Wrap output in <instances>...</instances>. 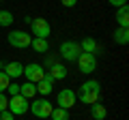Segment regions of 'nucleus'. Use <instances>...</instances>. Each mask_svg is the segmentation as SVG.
Returning a JSON list of instances; mask_svg holds the SVG:
<instances>
[{"instance_id": "f257e3e1", "label": "nucleus", "mask_w": 129, "mask_h": 120, "mask_svg": "<svg viewBox=\"0 0 129 120\" xmlns=\"http://www.w3.org/2000/svg\"><path fill=\"white\" fill-rule=\"evenodd\" d=\"M7 41H9V45L17 47V49H26V47H30V34L24 32V30H13V32L7 34Z\"/></svg>"}, {"instance_id": "f03ea898", "label": "nucleus", "mask_w": 129, "mask_h": 120, "mask_svg": "<svg viewBox=\"0 0 129 120\" xmlns=\"http://www.w3.org/2000/svg\"><path fill=\"white\" fill-rule=\"evenodd\" d=\"M28 107H30L28 99H24L22 94H13V97L9 99V107H7V109H9L13 116H22V114L28 111Z\"/></svg>"}, {"instance_id": "7ed1b4c3", "label": "nucleus", "mask_w": 129, "mask_h": 120, "mask_svg": "<svg viewBox=\"0 0 129 120\" xmlns=\"http://www.w3.org/2000/svg\"><path fill=\"white\" fill-rule=\"evenodd\" d=\"M80 54H82L80 43H75V41H64V43H60V56H62L64 60L73 62V60H78Z\"/></svg>"}, {"instance_id": "20e7f679", "label": "nucleus", "mask_w": 129, "mask_h": 120, "mask_svg": "<svg viewBox=\"0 0 129 120\" xmlns=\"http://www.w3.org/2000/svg\"><path fill=\"white\" fill-rule=\"evenodd\" d=\"M52 109H54V107H52V103L47 101V99H39V101H32L30 103V111L35 116H37V118H50V114H52Z\"/></svg>"}, {"instance_id": "39448f33", "label": "nucleus", "mask_w": 129, "mask_h": 120, "mask_svg": "<svg viewBox=\"0 0 129 120\" xmlns=\"http://www.w3.org/2000/svg\"><path fill=\"white\" fill-rule=\"evenodd\" d=\"M30 28H32V34L39 37V39H47V34L52 32L47 19H43V17H32L30 19Z\"/></svg>"}, {"instance_id": "423d86ee", "label": "nucleus", "mask_w": 129, "mask_h": 120, "mask_svg": "<svg viewBox=\"0 0 129 120\" xmlns=\"http://www.w3.org/2000/svg\"><path fill=\"white\" fill-rule=\"evenodd\" d=\"M75 62L80 65V71H82V73H86V75H90L92 71L97 69V58H95L92 54H86V51H82V54L78 56V60H75Z\"/></svg>"}, {"instance_id": "0eeeda50", "label": "nucleus", "mask_w": 129, "mask_h": 120, "mask_svg": "<svg viewBox=\"0 0 129 120\" xmlns=\"http://www.w3.org/2000/svg\"><path fill=\"white\" fill-rule=\"evenodd\" d=\"M75 92L73 90H69V88H64V90H60L58 94H56V103H58V107H62V109H71V107L75 105Z\"/></svg>"}, {"instance_id": "6e6552de", "label": "nucleus", "mask_w": 129, "mask_h": 120, "mask_svg": "<svg viewBox=\"0 0 129 120\" xmlns=\"http://www.w3.org/2000/svg\"><path fill=\"white\" fill-rule=\"evenodd\" d=\"M22 75H26L28 82L37 84L39 79H43V75H45V69H43L41 65H37V62H30L28 67H24V73H22Z\"/></svg>"}, {"instance_id": "1a4fd4ad", "label": "nucleus", "mask_w": 129, "mask_h": 120, "mask_svg": "<svg viewBox=\"0 0 129 120\" xmlns=\"http://www.w3.org/2000/svg\"><path fill=\"white\" fill-rule=\"evenodd\" d=\"M35 86H37V92H39V94L47 97V94H50L52 90H54V79H52L50 75H43V79H39V82L35 84Z\"/></svg>"}, {"instance_id": "9d476101", "label": "nucleus", "mask_w": 129, "mask_h": 120, "mask_svg": "<svg viewBox=\"0 0 129 120\" xmlns=\"http://www.w3.org/2000/svg\"><path fill=\"white\" fill-rule=\"evenodd\" d=\"M80 49H82V51H86V54H92V56H95L97 51H101V47L97 45V41H95L92 37H86L82 43H80Z\"/></svg>"}, {"instance_id": "9b49d317", "label": "nucleus", "mask_w": 129, "mask_h": 120, "mask_svg": "<svg viewBox=\"0 0 129 120\" xmlns=\"http://www.w3.org/2000/svg\"><path fill=\"white\" fill-rule=\"evenodd\" d=\"M2 69H5V75L9 79H15V77H19V75L24 73V67L19 65V62H9V65L2 67Z\"/></svg>"}, {"instance_id": "f8f14e48", "label": "nucleus", "mask_w": 129, "mask_h": 120, "mask_svg": "<svg viewBox=\"0 0 129 120\" xmlns=\"http://www.w3.org/2000/svg\"><path fill=\"white\" fill-rule=\"evenodd\" d=\"M19 94H22L24 99H28V101H30V99L35 97V94H37V86H35V84H32V82L19 84Z\"/></svg>"}, {"instance_id": "ddd939ff", "label": "nucleus", "mask_w": 129, "mask_h": 120, "mask_svg": "<svg viewBox=\"0 0 129 120\" xmlns=\"http://www.w3.org/2000/svg\"><path fill=\"white\" fill-rule=\"evenodd\" d=\"M116 22H118L120 28H129V9H127V5L118 7V11H116Z\"/></svg>"}, {"instance_id": "4468645a", "label": "nucleus", "mask_w": 129, "mask_h": 120, "mask_svg": "<svg viewBox=\"0 0 129 120\" xmlns=\"http://www.w3.org/2000/svg\"><path fill=\"white\" fill-rule=\"evenodd\" d=\"M112 39H114V43H118V45H127L129 43V28H116Z\"/></svg>"}, {"instance_id": "2eb2a0df", "label": "nucleus", "mask_w": 129, "mask_h": 120, "mask_svg": "<svg viewBox=\"0 0 129 120\" xmlns=\"http://www.w3.org/2000/svg\"><path fill=\"white\" fill-rule=\"evenodd\" d=\"M47 75H50L52 79H64L67 77V69H64L62 65H58V62H54V65L50 67V73Z\"/></svg>"}, {"instance_id": "dca6fc26", "label": "nucleus", "mask_w": 129, "mask_h": 120, "mask_svg": "<svg viewBox=\"0 0 129 120\" xmlns=\"http://www.w3.org/2000/svg\"><path fill=\"white\" fill-rule=\"evenodd\" d=\"M90 116H92V120H106L108 109L101 103H95V105H90Z\"/></svg>"}, {"instance_id": "f3484780", "label": "nucleus", "mask_w": 129, "mask_h": 120, "mask_svg": "<svg viewBox=\"0 0 129 120\" xmlns=\"http://www.w3.org/2000/svg\"><path fill=\"white\" fill-rule=\"evenodd\" d=\"M80 101H82V103H88V105H95V103H99V92L80 90Z\"/></svg>"}, {"instance_id": "a211bd4d", "label": "nucleus", "mask_w": 129, "mask_h": 120, "mask_svg": "<svg viewBox=\"0 0 129 120\" xmlns=\"http://www.w3.org/2000/svg\"><path fill=\"white\" fill-rule=\"evenodd\" d=\"M30 45H32V49L35 51H39V54H45L47 49H50V45H47V39H39V37H35L30 41Z\"/></svg>"}, {"instance_id": "6ab92c4d", "label": "nucleus", "mask_w": 129, "mask_h": 120, "mask_svg": "<svg viewBox=\"0 0 129 120\" xmlns=\"http://www.w3.org/2000/svg\"><path fill=\"white\" fill-rule=\"evenodd\" d=\"M52 120H69V109H62V107H54L50 114Z\"/></svg>"}, {"instance_id": "aec40b11", "label": "nucleus", "mask_w": 129, "mask_h": 120, "mask_svg": "<svg viewBox=\"0 0 129 120\" xmlns=\"http://www.w3.org/2000/svg\"><path fill=\"white\" fill-rule=\"evenodd\" d=\"M82 90H88V92H101V84L97 79H88V82L82 84Z\"/></svg>"}, {"instance_id": "412c9836", "label": "nucleus", "mask_w": 129, "mask_h": 120, "mask_svg": "<svg viewBox=\"0 0 129 120\" xmlns=\"http://www.w3.org/2000/svg\"><path fill=\"white\" fill-rule=\"evenodd\" d=\"M11 24H13V13H11V11H0V26L7 28V26H11Z\"/></svg>"}, {"instance_id": "4be33fe9", "label": "nucleus", "mask_w": 129, "mask_h": 120, "mask_svg": "<svg viewBox=\"0 0 129 120\" xmlns=\"http://www.w3.org/2000/svg\"><path fill=\"white\" fill-rule=\"evenodd\" d=\"M9 84H11V79L5 75V71H0V92H5L7 88H9Z\"/></svg>"}, {"instance_id": "5701e85b", "label": "nucleus", "mask_w": 129, "mask_h": 120, "mask_svg": "<svg viewBox=\"0 0 129 120\" xmlns=\"http://www.w3.org/2000/svg\"><path fill=\"white\" fill-rule=\"evenodd\" d=\"M7 90H9V94H11V97H13V94H19V84L11 82V84H9V88H7Z\"/></svg>"}, {"instance_id": "b1692460", "label": "nucleus", "mask_w": 129, "mask_h": 120, "mask_svg": "<svg viewBox=\"0 0 129 120\" xmlns=\"http://www.w3.org/2000/svg\"><path fill=\"white\" fill-rule=\"evenodd\" d=\"M7 107H9V99H7V97H5V94L0 92V111H5V109H7Z\"/></svg>"}, {"instance_id": "393cba45", "label": "nucleus", "mask_w": 129, "mask_h": 120, "mask_svg": "<svg viewBox=\"0 0 129 120\" xmlns=\"http://www.w3.org/2000/svg\"><path fill=\"white\" fill-rule=\"evenodd\" d=\"M0 120H13V114H11L9 109H5V111H0Z\"/></svg>"}, {"instance_id": "a878e982", "label": "nucleus", "mask_w": 129, "mask_h": 120, "mask_svg": "<svg viewBox=\"0 0 129 120\" xmlns=\"http://www.w3.org/2000/svg\"><path fill=\"white\" fill-rule=\"evenodd\" d=\"M60 2H62V7H69V9H73L78 5V0H60Z\"/></svg>"}, {"instance_id": "bb28decb", "label": "nucleus", "mask_w": 129, "mask_h": 120, "mask_svg": "<svg viewBox=\"0 0 129 120\" xmlns=\"http://www.w3.org/2000/svg\"><path fill=\"white\" fill-rule=\"evenodd\" d=\"M108 2H110L112 7H125L127 5V0H108Z\"/></svg>"}, {"instance_id": "cd10ccee", "label": "nucleus", "mask_w": 129, "mask_h": 120, "mask_svg": "<svg viewBox=\"0 0 129 120\" xmlns=\"http://www.w3.org/2000/svg\"><path fill=\"white\" fill-rule=\"evenodd\" d=\"M0 71H2V60H0Z\"/></svg>"}, {"instance_id": "c85d7f7f", "label": "nucleus", "mask_w": 129, "mask_h": 120, "mask_svg": "<svg viewBox=\"0 0 129 120\" xmlns=\"http://www.w3.org/2000/svg\"><path fill=\"white\" fill-rule=\"evenodd\" d=\"M43 120H47V118H43Z\"/></svg>"}]
</instances>
